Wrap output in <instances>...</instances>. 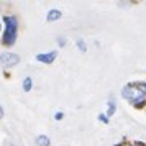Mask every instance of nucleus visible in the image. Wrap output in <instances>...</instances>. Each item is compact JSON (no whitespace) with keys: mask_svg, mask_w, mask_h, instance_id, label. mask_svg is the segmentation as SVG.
<instances>
[{"mask_svg":"<svg viewBox=\"0 0 146 146\" xmlns=\"http://www.w3.org/2000/svg\"><path fill=\"white\" fill-rule=\"evenodd\" d=\"M20 33V21L15 15L2 17V28H0V44L5 48H12L18 40Z\"/></svg>","mask_w":146,"mask_h":146,"instance_id":"1","label":"nucleus"},{"mask_svg":"<svg viewBox=\"0 0 146 146\" xmlns=\"http://www.w3.org/2000/svg\"><path fill=\"white\" fill-rule=\"evenodd\" d=\"M121 97L128 104H131L133 107H138V108L146 107V90L143 87V84L131 82V84L123 86L121 87Z\"/></svg>","mask_w":146,"mask_h":146,"instance_id":"2","label":"nucleus"},{"mask_svg":"<svg viewBox=\"0 0 146 146\" xmlns=\"http://www.w3.org/2000/svg\"><path fill=\"white\" fill-rule=\"evenodd\" d=\"M20 64V56L13 51H2L0 53V67L3 69H12V67Z\"/></svg>","mask_w":146,"mask_h":146,"instance_id":"3","label":"nucleus"},{"mask_svg":"<svg viewBox=\"0 0 146 146\" xmlns=\"http://www.w3.org/2000/svg\"><path fill=\"white\" fill-rule=\"evenodd\" d=\"M58 58V51L56 49H51V51H46V53H40L36 54V61L41 62V64H53Z\"/></svg>","mask_w":146,"mask_h":146,"instance_id":"4","label":"nucleus"},{"mask_svg":"<svg viewBox=\"0 0 146 146\" xmlns=\"http://www.w3.org/2000/svg\"><path fill=\"white\" fill-rule=\"evenodd\" d=\"M62 18V12H61L59 8H49L46 13V21L48 23H56V21H59Z\"/></svg>","mask_w":146,"mask_h":146,"instance_id":"5","label":"nucleus"},{"mask_svg":"<svg viewBox=\"0 0 146 146\" xmlns=\"http://www.w3.org/2000/svg\"><path fill=\"white\" fill-rule=\"evenodd\" d=\"M115 112H117V100L115 97H110L107 102V117H113Z\"/></svg>","mask_w":146,"mask_h":146,"instance_id":"6","label":"nucleus"},{"mask_svg":"<svg viewBox=\"0 0 146 146\" xmlns=\"http://www.w3.org/2000/svg\"><path fill=\"white\" fill-rule=\"evenodd\" d=\"M35 143H36V146H51V139L46 135H38L35 138Z\"/></svg>","mask_w":146,"mask_h":146,"instance_id":"7","label":"nucleus"},{"mask_svg":"<svg viewBox=\"0 0 146 146\" xmlns=\"http://www.w3.org/2000/svg\"><path fill=\"white\" fill-rule=\"evenodd\" d=\"M21 89H23L25 92H30V90L33 89V79H31L30 76L23 79V82H21Z\"/></svg>","mask_w":146,"mask_h":146,"instance_id":"8","label":"nucleus"},{"mask_svg":"<svg viewBox=\"0 0 146 146\" xmlns=\"http://www.w3.org/2000/svg\"><path fill=\"white\" fill-rule=\"evenodd\" d=\"M76 46H77V49H79L80 53H87V43L82 38H77L76 40Z\"/></svg>","mask_w":146,"mask_h":146,"instance_id":"9","label":"nucleus"},{"mask_svg":"<svg viewBox=\"0 0 146 146\" xmlns=\"http://www.w3.org/2000/svg\"><path fill=\"white\" fill-rule=\"evenodd\" d=\"M56 43H58V46H59V48H66V44H67V40L64 38V36H59V38L56 40Z\"/></svg>","mask_w":146,"mask_h":146,"instance_id":"10","label":"nucleus"},{"mask_svg":"<svg viewBox=\"0 0 146 146\" xmlns=\"http://www.w3.org/2000/svg\"><path fill=\"white\" fill-rule=\"evenodd\" d=\"M108 120H110V117H107V113H100V115H99V121H100V123L107 125V123H108Z\"/></svg>","mask_w":146,"mask_h":146,"instance_id":"11","label":"nucleus"},{"mask_svg":"<svg viewBox=\"0 0 146 146\" xmlns=\"http://www.w3.org/2000/svg\"><path fill=\"white\" fill-rule=\"evenodd\" d=\"M64 118V113L62 112H56L54 113V120H56V121H59V120H62Z\"/></svg>","mask_w":146,"mask_h":146,"instance_id":"12","label":"nucleus"},{"mask_svg":"<svg viewBox=\"0 0 146 146\" xmlns=\"http://www.w3.org/2000/svg\"><path fill=\"white\" fill-rule=\"evenodd\" d=\"M3 115H5V113H3V108H2V105H0V118H3Z\"/></svg>","mask_w":146,"mask_h":146,"instance_id":"13","label":"nucleus"},{"mask_svg":"<svg viewBox=\"0 0 146 146\" xmlns=\"http://www.w3.org/2000/svg\"><path fill=\"white\" fill-rule=\"evenodd\" d=\"M117 146H130V145H123V143H121V145H117Z\"/></svg>","mask_w":146,"mask_h":146,"instance_id":"14","label":"nucleus"},{"mask_svg":"<svg viewBox=\"0 0 146 146\" xmlns=\"http://www.w3.org/2000/svg\"><path fill=\"white\" fill-rule=\"evenodd\" d=\"M143 87H145V90H146V82H143Z\"/></svg>","mask_w":146,"mask_h":146,"instance_id":"15","label":"nucleus"},{"mask_svg":"<svg viewBox=\"0 0 146 146\" xmlns=\"http://www.w3.org/2000/svg\"><path fill=\"white\" fill-rule=\"evenodd\" d=\"M0 28H2V17H0Z\"/></svg>","mask_w":146,"mask_h":146,"instance_id":"16","label":"nucleus"},{"mask_svg":"<svg viewBox=\"0 0 146 146\" xmlns=\"http://www.w3.org/2000/svg\"><path fill=\"white\" fill-rule=\"evenodd\" d=\"M10 146H13V145H10Z\"/></svg>","mask_w":146,"mask_h":146,"instance_id":"17","label":"nucleus"}]
</instances>
